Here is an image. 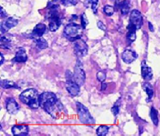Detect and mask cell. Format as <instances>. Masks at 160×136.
I'll return each mask as SVG.
<instances>
[{
	"instance_id": "1",
	"label": "cell",
	"mask_w": 160,
	"mask_h": 136,
	"mask_svg": "<svg viewBox=\"0 0 160 136\" xmlns=\"http://www.w3.org/2000/svg\"><path fill=\"white\" fill-rule=\"evenodd\" d=\"M40 107L44 109L52 117L58 111H61L63 108L62 103L57 98L56 94L52 92H43L39 96Z\"/></svg>"
},
{
	"instance_id": "34",
	"label": "cell",
	"mask_w": 160,
	"mask_h": 136,
	"mask_svg": "<svg viewBox=\"0 0 160 136\" xmlns=\"http://www.w3.org/2000/svg\"><path fill=\"white\" fill-rule=\"evenodd\" d=\"M0 15H1V18H5V17H7L8 16L7 13L5 12V10L3 9V8H1V14H0Z\"/></svg>"
},
{
	"instance_id": "13",
	"label": "cell",
	"mask_w": 160,
	"mask_h": 136,
	"mask_svg": "<svg viewBox=\"0 0 160 136\" xmlns=\"http://www.w3.org/2000/svg\"><path fill=\"white\" fill-rule=\"evenodd\" d=\"M141 73H142V77L143 78L144 80L149 81L152 79V68H150V67H148V66L146 64L145 60H142V63H141Z\"/></svg>"
},
{
	"instance_id": "19",
	"label": "cell",
	"mask_w": 160,
	"mask_h": 136,
	"mask_svg": "<svg viewBox=\"0 0 160 136\" xmlns=\"http://www.w3.org/2000/svg\"><path fill=\"white\" fill-rule=\"evenodd\" d=\"M34 42L36 43V45L39 49H45L48 48V42L45 40L44 38L42 37H38V38H32Z\"/></svg>"
},
{
	"instance_id": "3",
	"label": "cell",
	"mask_w": 160,
	"mask_h": 136,
	"mask_svg": "<svg viewBox=\"0 0 160 136\" xmlns=\"http://www.w3.org/2000/svg\"><path fill=\"white\" fill-rule=\"evenodd\" d=\"M58 8H50L48 9L47 18L48 19V27L50 31L55 32L59 28L61 25V18H60Z\"/></svg>"
},
{
	"instance_id": "6",
	"label": "cell",
	"mask_w": 160,
	"mask_h": 136,
	"mask_svg": "<svg viewBox=\"0 0 160 136\" xmlns=\"http://www.w3.org/2000/svg\"><path fill=\"white\" fill-rule=\"evenodd\" d=\"M142 25V17L139 11L132 10L130 13L129 23L128 25V31H136L139 29Z\"/></svg>"
},
{
	"instance_id": "7",
	"label": "cell",
	"mask_w": 160,
	"mask_h": 136,
	"mask_svg": "<svg viewBox=\"0 0 160 136\" xmlns=\"http://www.w3.org/2000/svg\"><path fill=\"white\" fill-rule=\"evenodd\" d=\"M85 73L82 68V63H80L79 60L77 61V63L74 67V72H73V80L79 84L80 86L83 85L85 82Z\"/></svg>"
},
{
	"instance_id": "22",
	"label": "cell",
	"mask_w": 160,
	"mask_h": 136,
	"mask_svg": "<svg viewBox=\"0 0 160 136\" xmlns=\"http://www.w3.org/2000/svg\"><path fill=\"white\" fill-rule=\"evenodd\" d=\"M150 118L152 119V122L153 123L155 126H158V111L156 110V108L153 107L151 108L150 110Z\"/></svg>"
},
{
	"instance_id": "4",
	"label": "cell",
	"mask_w": 160,
	"mask_h": 136,
	"mask_svg": "<svg viewBox=\"0 0 160 136\" xmlns=\"http://www.w3.org/2000/svg\"><path fill=\"white\" fill-rule=\"evenodd\" d=\"M82 28V26L78 25L77 23H68V25L65 26L64 29H63V34L69 40L75 41L76 39L80 38V37H81Z\"/></svg>"
},
{
	"instance_id": "32",
	"label": "cell",
	"mask_w": 160,
	"mask_h": 136,
	"mask_svg": "<svg viewBox=\"0 0 160 136\" xmlns=\"http://www.w3.org/2000/svg\"><path fill=\"white\" fill-rule=\"evenodd\" d=\"M66 78H67V80L73 79V73H72L70 70L66 71Z\"/></svg>"
},
{
	"instance_id": "8",
	"label": "cell",
	"mask_w": 160,
	"mask_h": 136,
	"mask_svg": "<svg viewBox=\"0 0 160 136\" xmlns=\"http://www.w3.org/2000/svg\"><path fill=\"white\" fill-rule=\"evenodd\" d=\"M73 48H74L75 54L78 57H83L88 53V45L81 38H78L73 41Z\"/></svg>"
},
{
	"instance_id": "31",
	"label": "cell",
	"mask_w": 160,
	"mask_h": 136,
	"mask_svg": "<svg viewBox=\"0 0 160 136\" xmlns=\"http://www.w3.org/2000/svg\"><path fill=\"white\" fill-rule=\"evenodd\" d=\"M111 111H112V114L114 116H117L119 113V105L117 104V103H115V105H113L112 108H111Z\"/></svg>"
},
{
	"instance_id": "12",
	"label": "cell",
	"mask_w": 160,
	"mask_h": 136,
	"mask_svg": "<svg viewBox=\"0 0 160 136\" xmlns=\"http://www.w3.org/2000/svg\"><path fill=\"white\" fill-rule=\"evenodd\" d=\"M28 130H29V128L27 124H18L12 128V133L14 135H28Z\"/></svg>"
},
{
	"instance_id": "27",
	"label": "cell",
	"mask_w": 160,
	"mask_h": 136,
	"mask_svg": "<svg viewBox=\"0 0 160 136\" xmlns=\"http://www.w3.org/2000/svg\"><path fill=\"white\" fill-rule=\"evenodd\" d=\"M80 20H81V26H82V29L86 28L87 25L88 24V20L87 16L85 13H82L81 17H80Z\"/></svg>"
},
{
	"instance_id": "28",
	"label": "cell",
	"mask_w": 160,
	"mask_h": 136,
	"mask_svg": "<svg viewBox=\"0 0 160 136\" xmlns=\"http://www.w3.org/2000/svg\"><path fill=\"white\" fill-rule=\"evenodd\" d=\"M59 8V3H58V0H52L50 1L48 4V8Z\"/></svg>"
},
{
	"instance_id": "35",
	"label": "cell",
	"mask_w": 160,
	"mask_h": 136,
	"mask_svg": "<svg viewBox=\"0 0 160 136\" xmlns=\"http://www.w3.org/2000/svg\"><path fill=\"white\" fill-rule=\"evenodd\" d=\"M106 88H107V83L102 82V87H101V90L102 91L105 90V89H106Z\"/></svg>"
},
{
	"instance_id": "33",
	"label": "cell",
	"mask_w": 160,
	"mask_h": 136,
	"mask_svg": "<svg viewBox=\"0 0 160 136\" xmlns=\"http://www.w3.org/2000/svg\"><path fill=\"white\" fill-rule=\"evenodd\" d=\"M98 28H100L101 30L102 31L106 30V26H105L104 24L101 22V21H98Z\"/></svg>"
},
{
	"instance_id": "30",
	"label": "cell",
	"mask_w": 160,
	"mask_h": 136,
	"mask_svg": "<svg viewBox=\"0 0 160 136\" xmlns=\"http://www.w3.org/2000/svg\"><path fill=\"white\" fill-rule=\"evenodd\" d=\"M78 0H61V2L65 6H72L76 5Z\"/></svg>"
},
{
	"instance_id": "20",
	"label": "cell",
	"mask_w": 160,
	"mask_h": 136,
	"mask_svg": "<svg viewBox=\"0 0 160 136\" xmlns=\"http://www.w3.org/2000/svg\"><path fill=\"white\" fill-rule=\"evenodd\" d=\"M98 3V0H85L84 6L86 8H91L93 13H97Z\"/></svg>"
},
{
	"instance_id": "16",
	"label": "cell",
	"mask_w": 160,
	"mask_h": 136,
	"mask_svg": "<svg viewBox=\"0 0 160 136\" xmlns=\"http://www.w3.org/2000/svg\"><path fill=\"white\" fill-rule=\"evenodd\" d=\"M46 31V25L43 23H38L37 25L35 26V28L32 30V38H38V37H42V34L45 33Z\"/></svg>"
},
{
	"instance_id": "24",
	"label": "cell",
	"mask_w": 160,
	"mask_h": 136,
	"mask_svg": "<svg viewBox=\"0 0 160 136\" xmlns=\"http://www.w3.org/2000/svg\"><path fill=\"white\" fill-rule=\"evenodd\" d=\"M108 129H109V127H108V126L101 125L97 128V130H96V133H97L98 135L105 136L108 133Z\"/></svg>"
},
{
	"instance_id": "14",
	"label": "cell",
	"mask_w": 160,
	"mask_h": 136,
	"mask_svg": "<svg viewBox=\"0 0 160 136\" xmlns=\"http://www.w3.org/2000/svg\"><path fill=\"white\" fill-rule=\"evenodd\" d=\"M138 58V54L136 52L132 50H124L122 53V61L126 63H131L133 61L136 60V58Z\"/></svg>"
},
{
	"instance_id": "23",
	"label": "cell",
	"mask_w": 160,
	"mask_h": 136,
	"mask_svg": "<svg viewBox=\"0 0 160 136\" xmlns=\"http://www.w3.org/2000/svg\"><path fill=\"white\" fill-rule=\"evenodd\" d=\"M0 44H1V48L8 49L11 46V40L8 38H7V37L2 36L1 39H0Z\"/></svg>"
},
{
	"instance_id": "25",
	"label": "cell",
	"mask_w": 160,
	"mask_h": 136,
	"mask_svg": "<svg viewBox=\"0 0 160 136\" xmlns=\"http://www.w3.org/2000/svg\"><path fill=\"white\" fill-rule=\"evenodd\" d=\"M103 12H104V13L107 16H112L113 13H114V8L112 6L106 5L103 8Z\"/></svg>"
},
{
	"instance_id": "29",
	"label": "cell",
	"mask_w": 160,
	"mask_h": 136,
	"mask_svg": "<svg viewBox=\"0 0 160 136\" xmlns=\"http://www.w3.org/2000/svg\"><path fill=\"white\" fill-rule=\"evenodd\" d=\"M97 78L99 82H103L106 78V73L104 71H98L97 73Z\"/></svg>"
},
{
	"instance_id": "36",
	"label": "cell",
	"mask_w": 160,
	"mask_h": 136,
	"mask_svg": "<svg viewBox=\"0 0 160 136\" xmlns=\"http://www.w3.org/2000/svg\"><path fill=\"white\" fill-rule=\"evenodd\" d=\"M148 28H149L151 32H153V31H154V28H153V26H152V24L150 23V22H148Z\"/></svg>"
},
{
	"instance_id": "10",
	"label": "cell",
	"mask_w": 160,
	"mask_h": 136,
	"mask_svg": "<svg viewBox=\"0 0 160 136\" xmlns=\"http://www.w3.org/2000/svg\"><path fill=\"white\" fill-rule=\"evenodd\" d=\"M18 23V20L14 18H7L6 20L3 21L2 23H1V34H3L4 33H6L8 29L13 28L15 26H17V24Z\"/></svg>"
},
{
	"instance_id": "21",
	"label": "cell",
	"mask_w": 160,
	"mask_h": 136,
	"mask_svg": "<svg viewBox=\"0 0 160 136\" xmlns=\"http://www.w3.org/2000/svg\"><path fill=\"white\" fill-rule=\"evenodd\" d=\"M0 85L3 88H19V87L17 85V83L9 80H3V79H2L1 82H0Z\"/></svg>"
},
{
	"instance_id": "11",
	"label": "cell",
	"mask_w": 160,
	"mask_h": 136,
	"mask_svg": "<svg viewBox=\"0 0 160 136\" xmlns=\"http://www.w3.org/2000/svg\"><path fill=\"white\" fill-rule=\"evenodd\" d=\"M6 108L11 114H15L19 111V105L13 98H8L6 101Z\"/></svg>"
},
{
	"instance_id": "2",
	"label": "cell",
	"mask_w": 160,
	"mask_h": 136,
	"mask_svg": "<svg viewBox=\"0 0 160 136\" xmlns=\"http://www.w3.org/2000/svg\"><path fill=\"white\" fill-rule=\"evenodd\" d=\"M39 94L34 88H28L20 93L19 99L31 108H38L40 106Z\"/></svg>"
},
{
	"instance_id": "9",
	"label": "cell",
	"mask_w": 160,
	"mask_h": 136,
	"mask_svg": "<svg viewBox=\"0 0 160 136\" xmlns=\"http://www.w3.org/2000/svg\"><path fill=\"white\" fill-rule=\"evenodd\" d=\"M66 88L71 96H77L80 92V85L73 79H69L66 82Z\"/></svg>"
},
{
	"instance_id": "5",
	"label": "cell",
	"mask_w": 160,
	"mask_h": 136,
	"mask_svg": "<svg viewBox=\"0 0 160 136\" xmlns=\"http://www.w3.org/2000/svg\"><path fill=\"white\" fill-rule=\"evenodd\" d=\"M76 104H77L78 115L80 122H82V123H85V124H93V123H95L94 118L91 115L88 109L79 102H77Z\"/></svg>"
},
{
	"instance_id": "37",
	"label": "cell",
	"mask_w": 160,
	"mask_h": 136,
	"mask_svg": "<svg viewBox=\"0 0 160 136\" xmlns=\"http://www.w3.org/2000/svg\"><path fill=\"white\" fill-rule=\"evenodd\" d=\"M0 55H1V62H0V64L2 65V63H3V61H4V58H3V54H2V53H1Z\"/></svg>"
},
{
	"instance_id": "26",
	"label": "cell",
	"mask_w": 160,
	"mask_h": 136,
	"mask_svg": "<svg viewBox=\"0 0 160 136\" xmlns=\"http://www.w3.org/2000/svg\"><path fill=\"white\" fill-rule=\"evenodd\" d=\"M136 39V33L135 31H128L127 34V40L128 41V43H131L132 42H134Z\"/></svg>"
},
{
	"instance_id": "17",
	"label": "cell",
	"mask_w": 160,
	"mask_h": 136,
	"mask_svg": "<svg viewBox=\"0 0 160 136\" xmlns=\"http://www.w3.org/2000/svg\"><path fill=\"white\" fill-rule=\"evenodd\" d=\"M142 88H143V89L145 90L146 93L148 94L147 102H149V101H151L152 97H153V93H154L153 88H152V86L149 83H148V81L142 83Z\"/></svg>"
},
{
	"instance_id": "15",
	"label": "cell",
	"mask_w": 160,
	"mask_h": 136,
	"mask_svg": "<svg viewBox=\"0 0 160 136\" xmlns=\"http://www.w3.org/2000/svg\"><path fill=\"white\" fill-rule=\"evenodd\" d=\"M28 60V55L25 49L22 48H18L16 52L14 58L12 59V62H17V63H25Z\"/></svg>"
},
{
	"instance_id": "18",
	"label": "cell",
	"mask_w": 160,
	"mask_h": 136,
	"mask_svg": "<svg viewBox=\"0 0 160 136\" xmlns=\"http://www.w3.org/2000/svg\"><path fill=\"white\" fill-rule=\"evenodd\" d=\"M119 8L121 11V13L122 15H126L128 13L130 9L129 1L128 0H122V2L119 3Z\"/></svg>"
}]
</instances>
